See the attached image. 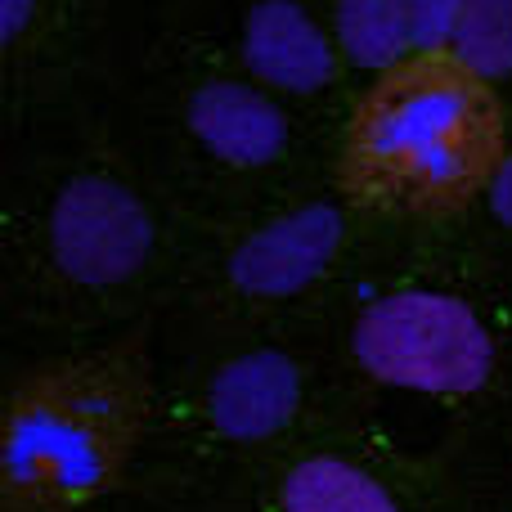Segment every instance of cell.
<instances>
[{
    "label": "cell",
    "instance_id": "cell-1",
    "mask_svg": "<svg viewBox=\"0 0 512 512\" xmlns=\"http://www.w3.org/2000/svg\"><path fill=\"white\" fill-rule=\"evenodd\" d=\"M508 158V117L490 77L454 50H418L378 72L351 108L337 180L373 216L445 221L486 198Z\"/></svg>",
    "mask_w": 512,
    "mask_h": 512
},
{
    "label": "cell",
    "instance_id": "cell-2",
    "mask_svg": "<svg viewBox=\"0 0 512 512\" xmlns=\"http://www.w3.org/2000/svg\"><path fill=\"white\" fill-rule=\"evenodd\" d=\"M140 337L59 355L14 382L0 432V512H86L122 486L149 427Z\"/></svg>",
    "mask_w": 512,
    "mask_h": 512
},
{
    "label": "cell",
    "instance_id": "cell-3",
    "mask_svg": "<svg viewBox=\"0 0 512 512\" xmlns=\"http://www.w3.org/2000/svg\"><path fill=\"white\" fill-rule=\"evenodd\" d=\"M360 373L414 396L463 400L495 378V333L472 301L441 288H396L373 297L351 324Z\"/></svg>",
    "mask_w": 512,
    "mask_h": 512
},
{
    "label": "cell",
    "instance_id": "cell-4",
    "mask_svg": "<svg viewBox=\"0 0 512 512\" xmlns=\"http://www.w3.org/2000/svg\"><path fill=\"white\" fill-rule=\"evenodd\" d=\"M45 239H50V261L68 283L117 288L149 265L158 230L131 185L86 171L54 194Z\"/></svg>",
    "mask_w": 512,
    "mask_h": 512
},
{
    "label": "cell",
    "instance_id": "cell-5",
    "mask_svg": "<svg viewBox=\"0 0 512 512\" xmlns=\"http://www.w3.org/2000/svg\"><path fill=\"white\" fill-rule=\"evenodd\" d=\"M346 243V212L333 203H306L265 221L230 252V283L243 297L283 301L306 292Z\"/></svg>",
    "mask_w": 512,
    "mask_h": 512
},
{
    "label": "cell",
    "instance_id": "cell-6",
    "mask_svg": "<svg viewBox=\"0 0 512 512\" xmlns=\"http://www.w3.org/2000/svg\"><path fill=\"white\" fill-rule=\"evenodd\" d=\"M239 54L265 90L315 95L333 86L342 50L301 0H256L243 14Z\"/></svg>",
    "mask_w": 512,
    "mask_h": 512
},
{
    "label": "cell",
    "instance_id": "cell-7",
    "mask_svg": "<svg viewBox=\"0 0 512 512\" xmlns=\"http://www.w3.org/2000/svg\"><path fill=\"white\" fill-rule=\"evenodd\" d=\"M306 382H301V364L288 351H243L225 360L207 382V423L216 436L239 445L270 441V436L288 432L297 418Z\"/></svg>",
    "mask_w": 512,
    "mask_h": 512
},
{
    "label": "cell",
    "instance_id": "cell-8",
    "mask_svg": "<svg viewBox=\"0 0 512 512\" xmlns=\"http://www.w3.org/2000/svg\"><path fill=\"white\" fill-rule=\"evenodd\" d=\"M185 126L198 149L239 171L270 167L288 153L292 126L279 99L252 81H203L185 104Z\"/></svg>",
    "mask_w": 512,
    "mask_h": 512
},
{
    "label": "cell",
    "instance_id": "cell-9",
    "mask_svg": "<svg viewBox=\"0 0 512 512\" xmlns=\"http://www.w3.org/2000/svg\"><path fill=\"white\" fill-rule=\"evenodd\" d=\"M279 512H405L369 468L337 454L297 459L279 481Z\"/></svg>",
    "mask_w": 512,
    "mask_h": 512
},
{
    "label": "cell",
    "instance_id": "cell-10",
    "mask_svg": "<svg viewBox=\"0 0 512 512\" xmlns=\"http://www.w3.org/2000/svg\"><path fill=\"white\" fill-rule=\"evenodd\" d=\"M333 36L342 59L373 77L418 54L409 0H337Z\"/></svg>",
    "mask_w": 512,
    "mask_h": 512
},
{
    "label": "cell",
    "instance_id": "cell-11",
    "mask_svg": "<svg viewBox=\"0 0 512 512\" xmlns=\"http://www.w3.org/2000/svg\"><path fill=\"white\" fill-rule=\"evenodd\" d=\"M450 50L490 81L512 77V0H463Z\"/></svg>",
    "mask_w": 512,
    "mask_h": 512
},
{
    "label": "cell",
    "instance_id": "cell-12",
    "mask_svg": "<svg viewBox=\"0 0 512 512\" xmlns=\"http://www.w3.org/2000/svg\"><path fill=\"white\" fill-rule=\"evenodd\" d=\"M459 9H463V0H409L418 50H450Z\"/></svg>",
    "mask_w": 512,
    "mask_h": 512
},
{
    "label": "cell",
    "instance_id": "cell-13",
    "mask_svg": "<svg viewBox=\"0 0 512 512\" xmlns=\"http://www.w3.org/2000/svg\"><path fill=\"white\" fill-rule=\"evenodd\" d=\"M486 207H490V216H495L504 230H512V149H508V158L499 162V171H495V180H490V189H486Z\"/></svg>",
    "mask_w": 512,
    "mask_h": 512
},
{
    "label": "cell",
    "instance_id": "cell-14",
    "mask_svg": "<svg viewBox=\"0 0 512 512\" xmlns=\"http://www.w3.org/2000/svg\"><path fill=\"white\" fill-rule=\"evenodd\" d=\"M32 18H36V0H0V41L18 45V36L27 32Z\"/></svg>",
    "mask_w": 512,
    "mask_h": 512
}]
</instances>
